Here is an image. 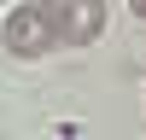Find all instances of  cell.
Here are the masks:
<instances>
[{"label":"cell","mask_w":146,"mask_h":140,"mask_svg":"<svg viewBox=\"0 0 146 140\" xmlns=\"http://www.w3.org/2000/svg\"><path fill=\"white\" fill-rule=\"evenodd\" d=\"M100 23H105V6H12L6 47L18 58H35V53H53L70 41H94Z\"/></svg>","instance_id":"cell-1"}]
</instances>
